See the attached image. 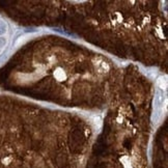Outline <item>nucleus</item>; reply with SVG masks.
<instances>
[{
	"label": "nucleus",
	"instance_id": "1",
	"mask_svg": "<svg viewBox=\"0 0 168 168\" xmlns=\"http://www.w3.org/2000/svg\"><path fill=\"white\" fill-rule=\"evenodd\" d=\"M164 101V92L161 88H158L157 92H156V98H155V107L156 109H161L162 105H163Z\"/></svg>",
	"mask_w": 168,
	"mask_h": 168
},
{
	"label": "nucleus",
	"instance_id": "3",
	"mask_svg": "<svg viewBox=\"0 0 168 168\" xmlns=\"http://www.w3.org/2000/svg\"><path fill=\"white\" fill-rule=\"evenodd\" d=\"M6 39H4V37H0V53H1V51L3 50V48H4L5 46H6Z\"/></svg>",
	"mask_w": 168,
	"mask_h": 168
},
{
	"label": "nucleus",
	"instance_id": "2",
	"mask_svg": "<svg viewBox=\"0 0 168 168\" xmlns=\"http://www.w3.org/2000/svg\"><path fill=\"white\" fill-rule=\"evenodd\" d=\"M6 31H7V24L4 21L0 20V35L6 33Z\"/></svg>",
	"mask_w": 168,
	"mask_h": 168
}]
</instances>
